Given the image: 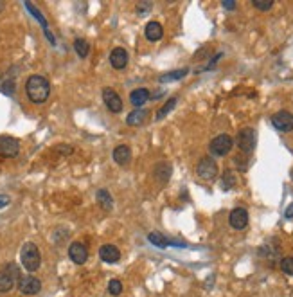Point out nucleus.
<instances>
[{"instance_id":"1","label":"nucleus","mask_w":293,"mask_h":297,"mask_svg":"<svg viewBox=\"0 0 293 297\" xmlns=\"http://www.w3.org/2000/svg\"><path fill=\"white\" fill-rule=\"evenodd\" d=\"M25 94H27L29 101L34 105H42L45 103L51 95V83L44 76H31V78L25 81Z\"/></svg>"},{"instance_id":"2","label":"nucleus","mask_w":293,"mask_h":297,"mask_svg":"<svg viewBox=\"0 0 293 297\" xmlns=\"http://www.w3.org/2000/svg\"><path fill=\"white\" fill-rule=\"evenodd\" d=\"M20 261H22V265L25 267L27 272H36L42 265L40 249H38L32 242L24 243V247H22V250H20Z\"/></svg>"},{"instance_id":"3","label":"nucleus","mask_w":293,"mask_h":297,"mask_svg":"<svg viewBox=\"0 0 293 297\" xmlns=\"http://www.w3.org/2000/svg\"><path fill=\"white\" fill-rule=\"evenodd\" d=\"M234 146V139L227 134H222L218 137H214L209 144V151L212 157H225L227 153H230Z\"/></svg>"},{"instance_id":"4","label":"nucleus","mask_w":293,"mask_h":297,"mask_svg":"<svg viewBox=\"0 0 293 297\" xmlns=\"http://www.w3.org/2000/svg\"><path fill=\"white\" fill-rule=\"evenodd\" d=\"M255 143H258V134H255V130L250 126L243 128L238 134V137H236V144H238L239 150L245 151V153H252V151L255 150Z\"/></svg>"},{"instance_id":"5","label":"nucleus","mask_w":293,"mask_h":297,"mask_svg":"<svg viewBox=\"0 0 293 297\" xmlns=\"http://www.w3.org/2000/svg\"><path fill=\"white\" fill-rule=\"evenodd\" d=\"M196 175L203 180H214L218 177V164L212 157H203L196 166Z\"/></svg>"},{"instance_id":"6","label":"nucleus","mask_w":293,"mask_h":297,"mask_svg":"<svg viewBox=\"0 0 293 297\" xmlns=\"http://www.w3.org/2000/svg\"><path fill=\"white\" fill-rule=\"evenodd\" d=\"M16 279H18V270L15 265H9L4 270H0V293L9 292L15 286Z\"/></svg>"},{"instance_id":"7","label":"nucleus","mask_w":293,"mask_h":297,"mask_svg":"<svg viewBox=\"0 0 293 297\" xmlns=\"http://www.w3.org/2000/svg\"><path fill=\"white\" fill-rule=\"evenodd\" d=\"M272 124L273 128H277L282 134H288V131L293 130V114H289L288 110L277 112V114H273Z\"/></svg>"},{"instance_id":"8","label":"nucleus","mask_w":293,"mask_h":297,"mask_svg":"<svg viewBox=\"0 0 293 297\" xmlns=\"http://www.w3.org/2000/svg\"><path fill=\"white\" fill-rule=\"evenodd\" d=\"M229 223L232 229L243 230L246 225H248V211L243 209V207H236V209H232L229 214Z\"/></svg>"},{"instance_id":"9","label":"nucleus","mask_w":293,"mask_h":297,"mask_svg":"<svg viewBox=\"0 0 293 297\" xmlns=\"http://www.w3.org/2000/svg\"><path fill=\"white\" fill-rule=\"evenodd\" d=\"M68 257H70L76 265H83V263H87V259H88L87 245L81 242L70 243V247H68Z\"/></svg>"},{"instance_id":"10","label":"nucleus","mask_w":293,"mask_h":297,"mask_svg":"<svg viewBox=\"0 0 293 297\" xmlns=\"http://www.w3.org/2000/svg\"><path fill=\"white\" fill-rule=\"evenodd\" d=\"M18 288L25 295H34V293H38L42 290V281L32 276H24L18 279Z\"/></svg>"},{"instance_id":"11","label":"nucleus","mask_w":293,"mask_h":297,"mask_svg":"<svg viewBox=\"0 0 293 297\" xmlns=\"http://www.w3.org/2000/svg\"><path fill=\"white\" fill-rule=\"evenodd\" d=\"M18 151H20V143L15 137H9V135L0 137V155H4V157H16Z\"/></svg>"},{"instance_id":"12","label":"nucleus","mask_w":293,"mask_h":297,"mask_svg":"<svg viewBox=\"0 0 293 297\" xmlns=\"http://www.w3.org/2000/svg\"><path fill=\"white\" fill-rule=\"evenodd\" d=\"M103 99H104V105L108 107V110L114 112V114H119L123 110V99L119 97V94L114 88H104Z\"/></svg>"},{"instance_id":"13","label":"nucleus","mask_w":293,"mask_h":297,"mask_svg":"<svg viewBox=\"0 0 293 297\" xmlns=\"http://www.w3.org/2000/svg\"><path fill=\"white\" fill-rule=\"evenodd\" d=\"M110 63L114 69L121 71L128 65V52L124 51L123 47H115L114 51L110 52Z\"/></svg>"},{"instance_id":"14","label":"nucleus","mask_w":293,"mask_h":297,"mask_svg":"<svg viewBox=\"0 0 293 297\" xmlns=\"http://www.w3.org/2000/svg\"><path fill=\"white\" fill-rule=\"evenodd\" d=\"M99 257L104 263H117L121 259V252L115 245H103L99 249Z\"/></svg>"},{"instance_id":"15","label":"nucleus","mask_w":293,"mask_h":297,"mask_svg":"<svg viewBox=\"0 0 293 297\" xmlns=\"http://www.w3.org/2000/svg\"><path fill=\"white\" fill-rule=\"evenodd\" d=\"M144 35L150 42H159L160 38L164 36V27L159 24V22H150L144 29Z\"/></svg>"},{"instance_id":"16","label":"nucleus","mask_w":293,"mask_h":297,"mask_svg":"<svg viewBox=\"0 0 293 297\" xmlns=\"http://www.w3.org/2000/svg\"><path fill=\"white\" fill-rule=\"evenodd\" d=\"M114 160L119 166H126V164H130V160H131V150L128 146H117L114 150Z\"/></svg>"},{"instance_id":"17","label":"nucleus","mask_w":293,"mask_h":297,"mask_svg":"<svg viewBox=\"0 0 293 297\" xmlns=\"http://www.w3.org/2000/svg\"><path fill=\"white\" fill-rule=\"evenodd\" d=\"M25 8L29 9V11H31V15L34 16L36 20H38V22H40L42 24V27H44V31H45V35L49 36V40H51V44H54V36L51 35V32H49V25H47V20L44 18V15H42V11L38 8H34V6L31 4V2H25Z\"/></svg>"},{"instance_id":"18","label":"nucleus","mask_w":293,"mask_h":297,"mask_svg":"<svg viewBox=\"0 0 293 297\" xmlns=\"http://www.w3.org/2000/svg\"><path fill=\"white\" fill-rule=\"evenodd\" d=\"M148 99H150V90L148 88H137V90H133L130 94V101L135 108H140Z\"/></svg>"},{"instance_id":"19","label":"nucleus","mask_w":293,"mask_h":297,"mask_svg":"<svg viewBox=\"0 0 293 297\" xmlns=\"http://www.w3.org/2000/svg\"><path fill=\"white\" fill-rule=\"evenodd\" d=\"M146 117H148V110H144V108H135L131 114H128L126 123L130 124V126H139V124H142L144 121H146Z\"/></svg>"},{"instance_id":"20","label":"nucleus","mask_w":293,"mask_h":297,"mask_svg":"<svg viewBox=\"0 0 293 297\" xmlns=\"http://www.w3.org/2000/svg\"><path fill=\"white\" fill-rule=\"evenodd\" d=\"M189 74V69H178V71H173V72H167V74H162L159 78L160 83H169V81H178V79L186 78Z\"/></svg>"},{"instance_id":"21","label":"nucleus","mask_w":293,"mask_h":297,"mask_svg":"<svg viewBox=\"0 0 293 297\" xmlns=\"http://www.w3.org/2000/svg\"><path fill=\"white\" fill-rule=\"evenodd\" d=\"M95 198H97V204H99L103 211H110L112 207H114V202H112V194L108 193L106 189H99V191H97Z\"/></svg>"},{"instance_id":"22","label":"nucleus","mask_w":293,"mask_h":297,"mask_svg":"<svg viewBox=\"0 0 293 297\" xmlns=\"http://www.w3.org/2000/svg\"><path fill=\"white\" fill-rule=\"evenodd\" d=\"M155 177L160 178V182H167L171 177V164L167 162H160L155 166Z\"/></svg>"},{"instance_id":"23","label":"nucleus","mask_w":293,"mask_h":297,"mask_svg":"<svg viewBox=\"0 0 293 297\" xmlns=\"http://www.w3.org/2000/svg\"><path fill=\"white\" fill-rule=\"evenodd\" d=\"M148 240H150V243H153L155 247H159V249H166V247L173 245V243L167 242L160 233H150L148 234Z\"/></svg>"},{"instance_id":"24","label":"nucleus","mask_w":293,"mask_h":297,"mask_svg":"<svg viewBox=\"0 0 293 297\" xmlns=\"http://www.w3.org/2000/svg\"><path fill=\"white\" fill-rule=\"evenodd\" d=\"M74 51L78 52L80 58H87L88 52H90V45H88V42H85V40L78 38V40H74Z\"/></svg>"},{"instance_id":"25","label":"nucleus","mask_w":293,"mask_h":297,"mask_svg":"<svg viewBox=\"0 0 293 297\" xmlns=\"http://www.w3.org/2000/svg\"><path fill=\"white\" fill-rule=\"evenodd\" d=\"M176 103H178V99H176V97H171L169 101H167V103L159 110V114H157V121H162V119L166 117L167 114H171V112H173V108L176 107Z\"/></svg>"},{"instance_id":"26","label":"nucleus","mask_w":293,"mask_h":297,"mask_svg":"<svg viewBox=\"0 0 293 297\" xmlns=\"http://www.w3.org/2000/svg\"><path fill=\"white\" fill-rule=\"evenodd\" d=\"M234 186H236V177H234V173L230 170H225L223 178H222V187L225 191H229V189H232Z\"/></svg>"},{"instance_id":"27","label":"nucleus","mask_w":293,"mask_h":297,"mask_svg":"<svg viewBox=\"0 0 293 297\" xmlns=\"http://www.w3.org/2000/svg\"><path fill=\"white\" fill-rule=\"evenodd\" d=\"M281 270L288 276H293V256L282 257L281 259Z\"/></svg>"},{"instance_id":"28","label":"nucleus","mask_w":293,"mask_h":297,"mask_svg":"<svg viewBox=\"0 0 293 297\" xmlns=\"http://www.w3.org/2000/svg\"><path fill=\"white\" fill-rule=\"evenodd\" d=\"M108 292H110L112 295H121V292H123V283H121L119 279H112V281L108 283Z\"/></svg>"},{"instance_id":"29","label":"nucleus","mask_w":293,"mask_h":297,"mask_svg":"<svg viewBox=\"0 0 293 297\" xmlns=\"http://www.w3.org/2000/svg\"><path fill=\"white\" fill-rule=\"evenodd\" d=\"M252 6L255 9H259V11H270L272 6H273V2L272 0H253Z\"/></svg>"},{"instance_id":"30","label":"nucleus","mask_w":293,"mask_h":297,"mask_svg":"<svg viewBox=\"0 0 293 297\" xmlns=\"http://www.w3.org/2000/svg\"><path fill=\"white\" fill-rule=\"evenodd\" d=\"M150 11H151V4H150V2H140V4L137 6V13H139L140 16L150 15Z\"/></svg>"},{"instance_id":"31","label":"nucleus","mask_w":293,"mask_h":297,"mask_svg":"<svg viewBox=\"0 0 293 297\" xmlns=\"http://www.w3.org/2000/svg\"><path fill=\"white\" fill-rule=\"evenodd\" d=\"M9 206V196L6 194H0V209H4V207Z\"/></svg>"},{"instance_id":"32","label":"nucleus","mask_w":293,"mask_h":297,"mask_svg":"<svg viewBox=\"0 0 293 297\" xmlns=\"http://www.w3.org/2000/svg\"><path fill=\"white\" fill-rule=\"evenodd\" d=\"M223 8L225 9H229V11H232V9H236V2H234V0H225V2H223Z\"/></svg>"},{"instance_id":"33","label":"nucleus","mask_w":293,"mask_h":297,"mask_svg":"<svg viewBox=\"0 0 293 297\" xmlns=\"http://www.w3.org/2000/svg\"><path fill=\"white\" fill-rule=\"evenodd\" d=\"M284 216L288 218V220H291V218H293V204H289V206L286 207V211H284Z\"/></svg>"},{"instance_id":"34","label":"nucleus","mask_w":293,"mask_h":297,"mask_svg":"<svg viewBox=\"0 0 293 297\" xmlns=\"http://www.w3.org/2000/svg\"><path fill=\"white\" fill-rule=\"evenodd\" d=\"M4 8H6V4H4V2H0V11H2Z\"/></svg>"},{"instance_id":"35","label":"nucleus","mask_w":293,"mask_h":297,"mask_svg":"<svg viewBox=\"0 0 293 297\" xmlns=\"http://www.w3.org/2000/svg\"><path fill=\"white\" fill-rule=\"evenodd\" d=\"M291 177H293V175H291Z\"/></svg>"}]
</instances>
